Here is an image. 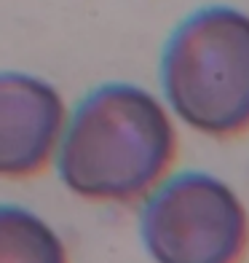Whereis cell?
I'll list each match as a JSON object with an SVG mask.
<instances>
[{
  "label": "cell",
  "instance_id": "6da1fadb",
  "mask_svg": "<svg viewBox=\"0 0 249 263\" xmlns=\"http://www.w3.org/2000/svg\"><path fill=\"white\" fill-rule=\"evenodd\" d=\"M180 151L177 124L161 97L137 83H105L89 91L56 148V175L78 199L134 204L156 188Z\"/></svg>",
  "mask_w": 249,
  "mask_h": 263
},
{
  "label": "cell",
  "instance_id": "7a4b0ae2",
  "mask_svg": "<svg viewBox=\"0 0 249 263\" xmlns=\"http://www.w3.org/2000/svg\"><path fill=\"white\" fill-rule=\"evenodd\" d=\"M161 100L196 135H249V14L212 3L188 14L163 43Z\"/></svg>",
  "mask_w": 249,
  "mask_h": 263
},
{
  "label": "cell",
  "instance_id": "3957f363",
  "mask_svg": "<svg viewBox=\"0 0 249 263\" xmlns=\"http://www.w3.org/2000/svg\"><path fill=\"white\" fill-rule=\"evenodd\" d=\"M139 239L153 263H244L249 210L222 177L174 172L142 199Z\"/></svg>",
  "mask_w": 249,
  "mask_h": 263
},
{
  "label": "cell",
  "instance_id": "277c9868",
  "mask_svg": "<svg viewBox=\"0 0 249 263\" xmlns=\"http://www.w3.org/2000/svg\"><path fill=\"white\" fill-rule=\"evenodd\" d=\"M67 107L56 86L19 70H0V177L27 180L56 159Z\"/></svg>",
  "mask_w": 249,
  "mask_h": 263
},
{
  "label": "cell",
  "instance_id": "5b68a950",
  "mask_svg": "<svg viewBox=\"0 0 249 263\" xmlns=\"http://www.w3.org/2000/svg\"><path fill=\"white\" fill-rule=\"evenodd\" d=\"M0 263H70L56 229L38 212L0 204Z\"/></svg>",
  "mask_w": 249,
  "mask_h": 263
}]
</instances>
